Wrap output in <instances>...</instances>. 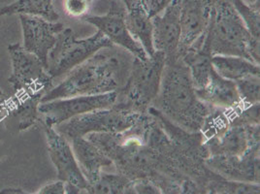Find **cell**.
I'll list each match as a JSON object with an SVG mask.
<instances>
[{
    "label": "cell",
    "instance_id": "obj_1",
    "mask_svg": "<svg viewBox=\"0 0 260 194\" xmlns=\"http://www.w3.org/2000/svg\"><path fill=\"white\" fill-rule=\"evenodd\" d=\"M134 56L119 47L99 50L73 68L64 80L44 95L41 103L59 98L119 91L125 86Z\"/></svg>",
    "mask_w": 260,
    "mask_h": 194
},
{
    "label": "cell",
    "instance_id": "obj_2",
    "mask_svg": "<svg viewBox=\"0 0 260 194\" xmlns=\"http://www.w3.org/2000/svg\"><path fill=\"white\" fill-rule=\"evenodd\" d=\"M152 107L189 132L200 131L211 110L197 96L189 69L182 59L165 64L160 88Z\"/></svg>",
    "mask_w": 260,
    "mask_h": 194
},
{
    "label": "cell",
    "instance_id": "obj_3",
    "mask_svg": "<svg viewBox=\"0 0 260 194\" xmlns=\"http://www.w3.org/2000/svg\"><path fill=\"white\" fill-rule=\"evenodd\" d=\"M212 55L241 56L259 64V40L254 38L230 0H216L206 33Z\"/></svg>",
    "mask_w": 260,
    "mask_h": 194
},
{
    "label": "cell",
    "instance_id": "obj_4",
    "mask_svg": "<svg viewBox=\"0 0 260 194\" xmlns=\"http://www.w3.org/2000/svg\"><path fill=\"white\" fill-rule=\"evenodd\" d=\"M165 64V55L156 51L144 59L134 57L126 84L118 91L113 106L140 114L148 113L158 94Z\"/></svg>",
    "mask_w": 260,
    "mask_h": 194
},
{
    "label": "cell",
    "instance_id": "obj_5",
    "mask_svg": "<svg viewBox=\"0 0 260 194\" xmlns=\"http://www.w3.org/2000/svg\"><path fill=\"white\" fill-rule=\"evenodd\" d=\"M12 64V74L8 82L14 90L13 99L42 100L50 91L54 79L49 75L46 66L34 54L25 51L22 45L8 46Z\"/></svg>",
    "mask_w": 260,
    "mask_h": 194
},
{
    "label": "cell",
    "instance_id": "obj_6",
    "mask_svg": "<svg viewBox=\"0 0 260 194\" xmlns=\"http://www.w3.org/2000/svg\"><path fill=\"white\" fill-rule=\"evenodd\" d=\"M114 44L103 33H98L86 39H77L70 27H64L57 34L54 47L48 54L47 71L53 79L68 74L99 50L112 47Z\"/></svg>",
    "mask_w": 260,
    "mask_h": 194
},
{
    "label": "cell",
    "instance_id": "obj_7",
    "mask_svg": "<svg viewBox=\"0 0 260 194\" xmlns=\"http://www.w3.org/2000/svg\"><path fill=\"white\" fill-rule=\"evenodd\" d=\"M142 114L111 107L99 109L63 121L54 126L67 140L86 137L89 133H120L131 128Z\"/></svg>",
    "mask_w": 260,
    "mask_h": 194
},
{
    "label": "cell",
    "instance_id": "obj_8",
    "mask_svg": "<svg viewBox=\"0 0 260 194\" xmlns=\"http://www.w3.org/2000/svg\"><path fill=\"white\" fill-rule=\"evenodd\" d=\"M118 91L95 95H78L54 99L39 104L38 112L42 116L41 121L55 126L63 121L99 109L113 107Z\"/></svg>",
    "mask_w": 260,
    "mask_h": 194
},
{
    "label": "cell",
    "instance_id": "obj_9",
    "mask_svg": "<svg viewBox=\"0 0 260 194\" xmlns=\"http://www.w3.org/2000/svg\"><path fill=\"white\" fill-rule=\"evenodd\" d=\"M126 7L119 0H111L107 14L103 16H86L82 20L98 27L109 40L127 52L134 57L147 58L148 55L141 45L131 35L126 27Z\"/></svg>",
    "mask_w": 260,
    "mask_h": 194
},
{
    "label": "cell",
    "instance_id": "obj_10",
    "mask_svg": "<svg viewBox=\"0 0 260 194\" xmlns=\"http://www.w3.org/2000/svg\"><path fill=\"white\" fill-rule=\"evenodd\" d=\"M42 126L47 139L49 155L56 168L58 179L65 183L79 187L83 193H87L89 183L78 165L70 142L54 130V126L43 122Z\"/></svg>",
    "mask_w": 260,
    "mask_h": 194
},
{
    "label": "cell",
    "instance_id": "obj_11",
    "mask_svg": "<svg viewBox=\"0 0 260 194\" xmlns=\"http://www.w3.org/2000/svg\"><path fill=\"white\" fill-rule=\"evenodd\" d=\"M216 0H181V38L179 58L207 33L212 20Z\"/></svg>",
    "mask_w": 260,
    "mask_h": 194
},
{
    "label": "cell",
    "instance_id": "obj_12",
    "mask_svg": "<svg viewBox=\"0 0 260 194\" xmlns=\"http://www.w3.org/2000/svg\"><path fill=\"white\" fill-rule=\"evenodd\" d=\"M22 24V47L25 51L36 55L47 68L48 54L56 41L57 34L65 26L58 22H50L42 17L19 15Z\"/></svg>",
    "mask_w": 260,
    "mask_h": 194
},
{
    "label": "cell",
    "instance_id": "obj_13",
    "mask_svg": "<svg viewBox=\"0 0 260 194\" xmlns=\"http://www.w3.org/2000/svg\"><path fill=\"white\" fill-rule=\"evenodd\" d=\"M181 0H173L164 11L152 18V44L154 51L165 55L166 63L179 60Z\"/></svg>",
    "mask_w": 260,
    "mask_h": 194
},
{
    "label": "cell",
    "instance_id": "obj_14",
    "mask_svg": "<svg viewBox=\"0 0 260 194\" xmlns=\"http://www.w3.org/2000/svg\"><path fill=\"white\" fill-rule=\"evenodd\" d=\"M259 148L251 149L245 154L209 155L205 165L220 177L239 182L259 183Z\"/></svg>",
    "mask_w": 260,
    "mask_h": 194
},
{
    "label": "cell",
    "instance_id": "obj_15",
    "mask_svg": "<svg viewBox=\"0 0 260 194\" xmlns=\"http://www.w3.org/2000/svg\"><path fill=\"white\" fill-rule=\"evenodd\" d=\"M259 124L230 125L219 137L204 142L209 155L241 156L251 149L259 148Z\"/></svg>",
    "mask_w": 260,
    "mask_h": 194
},
{
    "label": "cell",
    "instance_id": "obj_16",
    "mask_svg": "<svg viewBox=\"0 0 260 194\" xmlns=\"http://www.w3.org/2000/svg\"><path fill=\"white\" fill-rule=\"evenodd\" d=\"M195 91L198 98L210 107L229 111L243 105L236 83L218 75L215 69L206 85Z\"/></svg>",
    "mask_w": 260,
    "mask_h": 194
},
{
    "label": "cell",
    "instance_id": "obj_17",
    "mask_svg": "<svg viewBox=\"0 0 260 194\" xmlns=\"http://www.w3.org/2000/svg\"><path fill=\"white\" fill-rule=\"evenodd\" d=\"M78 165L89 184L95 183L102 169L113 165V161L100 148L86 137L70 141Z\"/></svg>",
    "mask_w": 260,
    "mask_h": 194
},
{
    "label": "cell",
    "instance_id": "obj_18",
    "mask_svg": "<svg viewBox=\"0 0 260 194\" xmlns=\"http://www.w3.org/2000/svg\"><path fill=\"white\" fill-rule=\"evenodd\" d=\"M126 27L130 35L142 46L148 56L154 54L152 44V18L142 7L140 1L126 8Z\"/></svg>",
    "mask_w": 260,
    "mask_h": 194
},
{
    "label": "cell",
    "instance_id": "obj_19",
    "mask_svg": "<svg viewBox=\"0 0 260 194\" xmlns=\"http://www.w3.org/2000/svg\"><path fill=\"white\" fill-rule=\"evenodd\" d=\"M212 64L217 74L231 81L245 77L260 75L259 64L235 55H213Z\"/></svg>",
    "mask_w": 260,
    "mask_h": 194
},
{
    "label": "cell",
    "instance_id": "obj_20",
    "mask_svg": "<svg viewBox=\"0 0 260 194\" xmlns=\"http://www.w3.org/2000/svg\"><path fill=\"white\" fill-rule=\"evenodd\" d=\"M21 14L42 17L50 22H57L59 19V15L53 5V0H16L0 8V16Z\"/></svg>",
    "mask_w": 260,
    "mask_h": 194
},
{
    "label": "cell",
    "instance_id": "obj_21",
    "mask_svg": "<svg viewBox=\"0 0 260 194\" xmlns=\"http://www.w3.org/2000/svg\"><path fill=\"white\" fill-rule=\"evenodd\" d=\"M87 193L134 194V181L120 173L101 172L98 181L89 184Z\"/></svg>",
    "mask_w": 260,
    "mask_h": 194
},
{
    "label": "cell",
    "instance_id": "obj_22",
    "mask_svg": "<svg viewBox=\"0 0 260 194\" xmlns=\"http://www.w3.org/2000/svg\"><path fill=\"white\" fill-rule=\"evenodd\" d=\"M207 193L259 194V183H246L226 180L224 178L211 180L206 185Z\"/></svg>",
    "mask_w": 260,
    "mask_h": 194
},
{
    "label": "cell",
    "instance_id": "obj_23",
    "mask_svg": "<svg viewBox=\"0 0 260 194\" xmlns=\"http://www.w3.org/2000/svg\"><path fill=\"white\" fill-rule=\"evenodd\" d=\"M243 20L249 33L256 39L260 38V12L245 3L243 0H230Z\"/></svg>",
    "mask_w": 260,
    "mask_h": 194
},
{
    "label": "cell",
    "instance_id": "obj_24",
    "mask_svg": "<svg viewBox=\"0 0 260 194\" xmlns=\"http://www.w3.org/2000/svg\"><path fill=\"white\" fill-rule=\"evenodd\" d=\"M260 75L245 77L236 81L239 95L244 105H252L259 103Z\"/></svg>",
    "mask_w": 260,
    "mask_h": 194
},
{
    "label": "cell",
    "instance_id": "obj_25",
    "mask_svg": "<svg viewBox=\"0 0 260 194\" xmlns=\"http://www.w3.org/2000/svg\"><path fill=\"white\" fill-rule=\"evenodd\" d=\"M91 0H64L65 13L74 19H83L87 16Z\"/></svg>",
    "mask_w": 260,
    "mask_h": 194
},
{
    "label": "cell",
    "instance_id": "obj_26",
    "mask_svg": "<svg viewBox=\"0 0 260 194\" xmlns=\"http://www.w3.org/2000/svg\"><path fill=\"white\" fill-rule=\"evenodd\" d=\"M150 18L161 14L173 0H139Z\"/></svg>",
    "mask_w": 260,
    "mask_h": 194
},
{
    "label": "cell",
    "instance_id": "obj_27",
    "mask_svg": "<svg viewBox=\"0 0 260 194\" xmlns=\"http://www.w3.org/2000/svg\"><path fill=\"white\" fill-rule=\"evenodd\" d=\"M134 192L139 194L161 193L160 189L150 181H134Z\"/></svg>",
    "mask_w": 260,
    "mask_h": 194
},
{
    "label": "cell",
    "instance_id": "obj_28",
    "mask_svg": "<svg viewBox=\"0 0 260 194\" xmlns=\"http://www.w3.org/2000/svg\"><path fill=\"white\" fill-rule=\"evenodd\" d=\"M38 193L43 194H64L65 193V183L62 181L54 182V183H49L43 186Z\"/></svg>",
    "mask_w": 260,
    "mask_h": 194
},
{
    "label": "cell",
    "instance_id": "obj_29",
    "mask_svg": "<svg viewBox=\"0 0 260 194\" xmlns=\"http://www.w3.org/2000/svg\"><path fill=\"white\" fill-rule=\"evenodd\" d=\"M9 109V97L0 89V117L5 110Z\"/></svg>",
    "mask_w": 260,
    "mask_h": 194
},
{
    "label": "cell",
    "instance_id": "obj_30",
    "mask_svg": "<svg viewBox=\"0 0 260 194\" xmlns=\"http://www.w3.org/2000/svg\"><path fill=\"white\" fill-rule=\"evenodd\" d=\"M243 1L249 6L260 10V0H243Z\"/></svg>",
    "mask_w": 260,
    "mask_h": 194
},
{
    "label": "cell",
    "instance_id": "obj_31",
    "mask_svg": "<svg viewBox=\"0 0 260 194\" xmlns=\"http://www.w3.org/2000/svg\"><path fill=\"white\" fill-rule=\"evenodd\" d=\"M119 1H121V2L125 5V7H126V8H128V7L131 6V5H133L134 3L138 2L139 0H119Z\"/></svg>",
    "mask_w": 260,
    "mask_h": 194
}]
</instances>
